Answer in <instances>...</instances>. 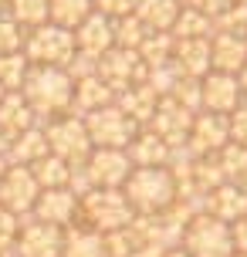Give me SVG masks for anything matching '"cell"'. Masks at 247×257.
<instances>
[{"instance_id":"obj_52","label":"cell","mask_w":247,"mask_h":257,"mask_svg":"<svg viewBox=\"0 0 247 257\" xmlns=\"http://www.w3.org/2000/svg\"><path fill=\"white\" fill-rule=\"evenodd\" d=\"M4 95H7V91H4V88H0V102H4Z\"/></svg>"},{"instance_id":"obj_24","label":"cell","mask_w":247,"mask_h":257,"mask_svg":"<svg viewBox=\"0 0 247 257\" xmlns=\"http://www.w3.org/2000/svg\"><path fill=\"white\" fill-rule=\"evenodd\" d=\"M115 105L126 112V115L132 118V122H139V125H149V118L156 115V105H159V95L149 85H132V88H126V91H118L115 95Z\"/></svg>"},{"instance_id":"obj_49","label":"cell","mask_w":247,"mask_h":257,"mask_svg":"<svg viewBox=\"0 0 247 257\" xmlns=\"http://www.w3.org/2000/svg\"><path fill=\"white\" fill-rule=\"evenodd\" d=\"M230 4H244V7H247V0H230Z\"/></svg>"},{"instance_id":"obj_9","label":"cell","mask_w":247,"mask_h":257,"mask_svg":"<svg viewBox=\"0 0 247 257\" xmlns=\"http://www.w3.org/2000/svg\"><path fill=\"white\" fill-rule=\"evenodd\" d=\"M132 169L136 166L126 149H91L88 163H85L91 186H98V190H122L126 180L132 176Z\"/></svg>"},{"instance_id":"obj_4","label":"cell","mask_w":247,"mask_h":257,"mask_svg":"<svg viewBox=\"0 0 247 257\" xmlns=\"http://www.w3.org/2000/svg\"><path fill=\"white\" fill-rule=\"evenodd\" d=\"M180 247L190 257H234V237H230V223L210 217V213H196L186 220L183 227Z\"/></svg>"},{"instance_id":"obj_23","label":"cell","mask_w":247,"mask_h":257,"mask_svg":"<svg viewBox=\"0 0 247 257\" xmlns=\"http://www.w3.org/2000/svg\"><path fill=\"white\" fill-rule=\"evenodd\" d=\"M38 125V115L31 112V105L21 91H7L4 95V102H0V128H4V136L14 139V136H21L27 128Z\"/></svg>"},{"instance_id":"obj_28","label":"cell","mask_w":247,"mask_h":257,"mask_svg":"<svg viewBox=\"0 0 247 257\" xmlns=\"http://www.w3.org/2000/svg\"><path fill=\"white\" fill-rule=\"evenodd\" d=\"M48 11H51V24L75 31L88 14H95V4L91 0H48Z\"/></svg>"},{"instance_id":"obj_11","label":"cell","mask_w":247,"mask_h":257,"mask_svg":"<svg viewBox=\"0 0 247 257\" xmlns=\"http://www.w3.org/2000/svg\"><path fill=\"white\" fill-rule=\"evenodd\" d=\"M38 196H41V186L27 166H11L4 173V180H0V206H7L11 213H17L24 220V217H31Z\"/></svg>"},{"instance_id":"obj_38","label":"cell","mask_w":247,"mask_h":257,"mask_svg":"<svg viewBox=\"0 0 247 257\" xmlns=\"http://www.w3.org/2000/svg\"><path fill=\"white\" fill-rule=\"evenodd\" d=\"M136 247H139V237L132 230V223L122 227V230H115V233H105V250H108V257H132Z\"/></svg>"},{"instance_id":"obj_54","label":"cell","mask_w":247,"mask_h":257,"mask_svg":"<svg viewBox=\"0 0 247 257\" xmlns=\"http://www.w3.org/2000/svg\"><path fill=\"white\" fill-rule=\"evenodd\" d=\"M244 41H247V34H244Z\"/></svg>"},{"instance_id":"obj_42","label":"cell","mask_w":247,"mask_h":257,"mask_svg":"<svg viewBox=\"0 0 247 257\" xmlns=\"http://www.w3.org/2000/svg\"><path fill=\"white\" fill-rule=\"evenodd\" d=\"M183 7H190V11H200V14H207V17H220L227 7H230V0H183Z\"/></svg>"},{"instance_id":"obj_21","label":"cell","mask_w":247,"mask_h":257,"mask_svg":"<svg viewBox=\"0 0 247 257\" xmlns=\"http://www.w3.org/2000/svg\"><path fill=\"white\" fill-rule=\"evenodd\" d=\"M126 153H129V159H132V166H136V169H153V166H166L173 149L159 139L153 128H139V136L129 142Z\"/></svg>"},{"instance_id":"obj_3","label":"cell","mask_w":247,"mask_h":257,"mask_svg":"<svg viewBox=\"0 0 247 257\" xmlns=\"http://www.w3.org/2000/svg\"><path fill=\"white\" fill-rule=\"evenodd\" d=\"M132 220H136V210H132V203L126 200L122 190H98V186H95L91 193L81 196L78 223H85L91 230L115 233V230H122V227H129Z\"/></svg>"},{"instance_id":"obj_8","label":"cell","mask_w":247,"mask_h":257,"mask_svg":"<svg viewBox=\"0 0 247 257\" xmlns=\"http://www.w3.org/2000/svg\"><path fill=\"white\" fill-rule=\"evenodd\" d=\"M95 75L102 78L108 88L115 91H126L132 85H143L146 75H149V68L143 64L139 51H126V48H108V51L98 58L95 64Z\"/></svg>"},{"instance_id":"obj_29","label":"cell","mask_w":247,"mask_h":257,"mask_svg":"<svg viewBox=\"0 0 247 257\" xmlns=\"http://www.w3.org/2000/svg\"><path fill=\"white\" fill-rule=\"evenodd\" d=\"M4 11L11 14L24 31H34V27L48 24L51 21V11H48V0H7Z\"/></svg>"},{"instance_id":"obj_16","label":"cell","mask_w":247,"mask_h":257,"mask_svg":"<svg viewBox=\"0 0 247 257\" xmlns=\"http://www.w3.org/2000/svg\"><path fill=\"white\" fill-rule=\"evenodd\" d=\"M75 48H78L81 54H88V58H102L108 48H115V27H112V21L105 17V14H88L85 21H81L75 31Z\"/></svg>"},{"instance_id":"obj_37","label":"cell","mask_w":247,"mask_h":257,"mask_svg":"<svg viewBox=\"0 0 247 257\" xmlns=\"http://www.w3.org/2000/svg\"><path fill=\"white\" fill-rule=\"evenodd\" d=\"M213 27H217V34H240V38H244L247 34V7L244 4H230V7L213 21Z\"/></svg>"},{"instance_id":"obj_46","label":"cell","mask_w":247,"mask_h":257,"mask_svg":"<svg viewBox=\"0 0 247 257\" xmlns=\"http://www.w3.org/2000/svg\"><path fill=\"white\" fill-rule=\"evenodd\" d=\"M7 149H11V139H7L4 128H0V156H7Z\"/></svg>"},{"instance_id":"obj_5","label":"cell","mask_w":247,"mask_h":257,"mask_svg":"<svg viewBox=\"0 0 247 257\" xmlns=\"http://www.w3.org/2000/svg\"><path fill=\"white\" fill-rule=\"evenodd\" d=\"M24 54H27V61L38 64V68H68L71 58L78 54V48H75V34L71 31L48 21V24L27 31Z\"/></svg>"},{"instance_id":"obj_22","label":"cell","mask_w":247,"mask_h":257,"mask_svg":"<svg viewBox=\"0 0 247 257\" xmlns=\"http://www.w3.org/2000/svg\"><path fill=\"white\" fill-rule=\"evenodd\" d=\"M183 11V0H136V17L146 24V31L173 34V24Z\"/></svg>"},{"instance_id":"obj_51","label":"cell","mask_w":247,"mask_h":257,"mask_svg":"<svg viewBox=\"0 0 247 257\" xmlns=\"http://www.w3.org/2000/svg\"><path fill=\"white\" fill-rule=\"evenodd\" d=\"M4 7H7V0H0V11H4Z\"/></svg>"},{"instance_id":"obj_44","label":"cell","mask_w":247,"mask_h":257,"mask_svg":"<svg viewBox=\"0 0 247 257\" xmlns=\"http://www.w3.org/2000/svg\"><path fill=\"white\" fill-rule=\"evenodd\" d=\"M132 257H163V250L159 247H149V244H139L132 250Z\"/></svg>"},{"instance_id":"obj_40","label":"cell","mask_w":247,"mask_h":257,"mask_svg":"<svg viewBox=\"0 0 247 257\" xmlns=\"http://www.w3.org/2000/svg\"><path fill=\"white\" fill-rule=\"evenodd\" d=\"M95 4V11L105 14L108 21H118V17H129L136 11V0H91Z\"/></svg>"},{"instance_id":"obj_32","label":"cell","mask_w":247,"mask_h":257,"mask_svg":"<svg viewBox=\"0 0 247 257\" xmlns=\"http://www.w3.org/2000/svg\"><path fill=\"white\" fill-rule=\"evenodd\" d=\"M27 71H31V61H27L24 51L0 54V88L4 91H21Z\"/></svg>"},{"instance_id":"obj_17","label":"cell","mask_w":247,"mask_h":257,"mask_svg":"<svg viewBox=\"0 0 247 257\" xmlns=\"http://www.w3.org/2000/svg\"><path fill=\"white\" fill-rule=\"evenodd\" d=\"M203 213L223 220V223H237L240 217H247V186L220 183L217 190H210L203 196Z\"/></svg>"},{"instance_id":"obj_20","label":"cell","mask_w":247,"mask_h":257,"mask_svg":"<svg viewBox=\"0 0 247 257\" xmlns=\"http://www.w3.org/2000/svg\"><path fill=\"white\" fill-rule=\"evenodd\" d=\"M115 102V91L105 85L98 75H88L81 78V81H75V95H71V115H91V112H98V108H105V105Z\"/></svg>"},{"instance_id":"obj_55","label":"cell","mask_w":247,"mask_h":257,"mask_svg":"<svg viewBox=\"0 0 247 257\" xmlns=\"http://www.w3.org/2000/svg\"><path fill=\"white\" fill-rule=\"evenodd\" d=\"M0 257H4V254H0Z\"/></svg>"},{"instance_id":"obj_47","label":"cell","mask_w":247,"mask_h":257,"mask_svg":"<svg viewBox=\"0 0 247 257\" xmlns=\"http://www.w3.org/2000/svg\"><path fill=\"white\" fill-rule=\"evenodd\" d=\"M7 169H11V159H7V156H0V180H4V173H7Z\"/></svg>"},{"instance_id":"obj_53","label":"cell","mask_w":247,"mask_h":257,"mask_svg":"<svg viewBox=\"0 0 247 257\" xmlns=\"http://www.w3.org/2000/svg\"><path fill=\"white\" fill-rule=\"evenodd\" d=\"M234 257H247V254H234Z\"/></svg>"},{"instance_id":"obj_12","label":"cell","mask_w":247,"mask_h":257,"mask_svg":"<svg viewBox=\"0 0 247 257\" xmlns=\"http://www.w3.org/2000/svg\"><path fill=\"white\" fill-rule=\"evenodd\" d=\"M31 217L41 220V223H51V227L68 230V227H75L78 217H81V200L68 190V186L65 190H41Z\"/></svg>"},{"instance_id":"obj_30","label":"cell","mask_w":247,"mask_h":257,"mask_svg":"<svg viewBox=\"0 0 247 257\" xmlns=\"http://www.w3.org/2000/svg\"><path fill=\"white\" fill-rule=\"evenodd\" d=\"M217 34V27H213V17L200 11H190V7H183L180 17H176V24H173V38L183 41V38H213Z\"/></svg>"},{"instance_id":"obj_50","label":"cell","mask_w":247,"mask_h":257,"mask_svg":"<svg viewBox=\"0 0 247 257\" xmlns=\"http://www.w3.org/2000/svg\"><path fill=\"white\" fill-rule=\"evenodd\" d=\"M4 257H17V254H14V250H7V254H4Z\"/></svg>"},{"instance_id":"obj_6","label":"cell","mask_w":247,"mask_h":257,"mask_svg":"<svg viewBox=\"0 0 247 257\" xmlns=\"http://www.w3.org/2000/svg\"><path fill=\"white\" fill-rule=\"evenodd\" d=\"M44 136H48V149H51L58 159H65L68 166H85L91 156V139H88V128H85V118L81 115H61L51 118L44 125Z\"/></svg>"},{"instance_id":"obj_36","label":"cell","mask_w":247,"mask_h":257,"mask_svg":"<svg viewBox=\"0 0 247 257\" xmlns=\"http://www.w3.org/2000/svg\"><path fill=\"white\" fill-rule=\"evenodd\" d=\"M24 38L27 31L17 21H14L7 11H0V54H11V51H24Z\"/></svg>"},{"instance_id":"obj_10","label":"cell","mask_w":247,"mask_h":257,"mask_svg":"<svg viewBox=\"0 0 247 257\" xmlns=\"http://www.w3.org/2000/svg\"><path fill=\"white\" fill-rule=\"evenodd\" d=\"M61 247H65V230L61 227L41 223L34 217L21 220V233L14 240L17 257H61Z\"/></svg>"},{"instance_id":"obj_35","label":"cell","mask_w":247,"mask_h":257,"mask_svg":"<svg viewBox=\"0 0 247 257\" xmlns=\"http://www.w3.org/2000/svg\"><path fill=\"white\" fill-rule=\"evenodd\" d=\"M169 98H173V102H180L183 108H186V112H193V115H200V112H203V95H200V78H180Z\"/></svg>"},{"instance_id":"obj_7","label":"cell","mask_w":247,"mask_h":257,"mask_svg":"<svg viewBox=\"0 0 247 257\" xmlns=\"http://www.w3.org/2000/svg\"><path fill=\"white\" fill-rule=\"evenodd\" d=\"M85 128L95 149H129V142L139 136V122H132L115 102L85 115Z\"/></svg>"},{"instance_id":"obj_48","label":"cell","mask_w":247,"mask_h":257,"mask_svg":"<svg viewBox=\"0 0 247 257\" xmlns=\"http://www.w3.org/2000/svg\"><path fill=\"white\" fill-rule=\"evenodd\" d=\"M163 257H190V254H186L183 247H176V250H166V254H163Z\"/></svg>"},{"instance_id":"obj_25","label":"cell","mask_w":247,"mask_h":257,"mask_svg":"<svg viewBox=\"0 0 247 257\" xmlns=\"http://www.w3.org/2000/svg\"><path fill=\"white\" fill-rule=\"evenodd\" d=\"M51 153L48 149V136H44V125H34L21 132V136H14L11 139V149H7V159H11V166H34L38 159Z\"/></svg>"},{"instance_id":"obj_2","label":"cell","mask_w":247,"mask_h":257,"mask_svg":"<svg viewBox=\"0 0 247 257\" xmlns=\"http://www.w3.org/2000/svg\"><path fill=\"white\" fill-rule=\"evenodd\" d=\"M126 200L132 203L136 217L139 213H166L176 203V176L166 166L153 169H132V176L122 186Z\"/></svg>"},{"instance_id":"obj_14","label":"cell","mask_w":247,"mask_h":257,"mask_svg":"<svg viewBox=\"0 0 247 257\" xmlns=\"http://www.w3.org/2000/svg\"><path fill=\"white\" fill-rule=\"evenodd\" d=\"M227 142H230V122H227V115H217V112H200V115H193L186 146L196 156H217Z\"/></svg>"},{"instance_id":"obj_33","label":"cell","mask_w":247,"mask_h":257,"mask_svg":"<svg viewBox=\"0 0 247 257\" xmlns=\"http://www.w3.org/2000/svg\"><path fill=\"white\" fill-rule=\"evenodd\" d=\"M173 44H176L173 34H156V31H149L146 41H143V48H139V58H143L146 68L166 64V61H173Z\"/></svg>"},{"instance_id":"obj_39","label":"cell","mask_w":247,"mask_h":257,"mask_svg":"<svg viewBox=\"0 0 247 257\" xmlns=\"http://www.w3.org/2000/svg\"><path fill=\"white\" fill-rule=\"evenodd\" d=\"M17 233H21V217H17V213H11L7 206H0V254L14 250Z\"/></svg>"},{"instance_id":"obj_41","label":"cell","mask_w":247,"mask_h":257,"mask_svg":"<svg viewBox=\"0 0 247 257\" xmlns=\"http://www.w3.org/2000/svg\"><path fill=\"white\" fill-rule=\"evenodd\" d=\"M227 122H230V142H237V146L247 149V98L234 115H227Z\"/></svg>"},{"instance_id":"obj_34","label":"cell","mask_w":247,"mask_h":257,"mask_svg":"<svg viewBox=\"0 0 247 257\" xmlns=\"http://www.w3.org/2000/svg\"><path fill=\"white\" fill-rule=\"evenodd\" d=\"M112 27H115V48H126V51H139L146 41V24L136 17V14H129V17H118V21H112Z\"/></svg>"},{"instance_id":"obj_26","label":"cell","mask_w":247,"mask_h":257,"mask_svg":"<svg viewBox=\"0 0 247 257\" xmlns=\"http://www.w3.org/2000/svg\"><path fill=\"white\" fill-rule=\"evenodd\" d=\"M61 257H108V250H105V233L91 230V227H85V223L68 227Z\"/></svg>"},{"instance_id":"obj_31","label":"cell","mask_w":247,"mask_h":257,"mask_svg":"<svg viewBox=\"0 0 247 257\" xmlns=\"http://www.w3.org/2000/svg\"><path fill=\"white\" fill-rule=\"evenodd\" d=\"M217 163H220V173L227 183H240L247 186V149L237 146V142H227L220 153H217Z\"/></svg>"},{"instance_id":"obj_18","label":"cell","mask_w":247,"mask_h":257,"mask_svg":"<svg viewBox=\"0 0 247 257\" xmlns=\"http://www.w3.org/2000/svg\"><path fill=\"white\" fill-rule=\"evenodd\" d=\"M173 64L183 78H207L213 71L210 61V38H183L173 44Z\"/></svg>"},{"instance_id":"obj_13","label":"cell","mask_w":247,"mask_h":257,"mask_svg":"<svg viewBox=\"0 0 247 257\" xmlns=\"http://www.w3.org/2000/svg\"><path fill=\"white\" fill-rule=\"evenodd\" d=\"M200 95H203V112H217V115H234L244 105L237 75H223V71H210L207 78H200Z\"/></svg>"},{"instance_id":"obj_15","label":"cell","mask_w":247,"mask_h":257,"mask_svg":"<svg viewBox=\"0 0 247 257\" xmlns=\"http://www.w3.org/2000/svg\"><path fill=\"white\" fill-rule=\"evenodd\" d=\"M190 125H193V112H186V108H183L180 102H173V98H159L156 115L149 118L146 128H153L169 149H176V146H186Z\"/></svg>"},{"instance_id":"obj_19","label":"cell","mask_w":247,"mask_h":257,"mask_svg":"<svg viewBox=\"0 0 247 257\" xmlns=\"http://www.w3.org/2000/svg\"><path fill=\"white\" fill-rule=\"evenodd\" d=\"M210 61H213V71L237 75L247 64V41L240 34H213L210 38Z\"/></svg>"},{"instance_id":"obj_1","label":"cell","mask_w":247,"mask_h":257,"mask_svg":"<svg viewBox=\"0 0 247 257\" xmlns=\"http://www.w3.org/2000/svg\"><path fill=\"white\" fill-rule=\"evenodd\" d=\"M21 95L27 98L31 112L38 115V125H48L51 118H61L71 112V95H75V81L65 68H38L31 64Z\"/></svg>"},{"instance_id":"obj_27","label":"cell","mask_w":247,"mask_h":257,"mask_svg":"<svg viewBox=\"0 0 247 257\" xmlns=\"http://www.w3.org/2000/svg\"><path fill=\"white\" fill-rule=\"evenodd\" d=\"M27 169L34 173L41 190H65L68 183H71V166H68L65 159H58L54 153H48L44 159H38L34 166H27Z\"/></svg>"},{"instance_id":"obj_45","label":"cell","mask_w":247,"mask_h":257,"mask_svg":"<svg viewBox=\"0 0 247 257\" xmlns=\"http://www.w3.org/2000/svg\"><path fill=\"white\" fill-rule=\"evenodd\" d=\"M237 85H240V91H244V98H247V64L237 71Z\"/></svg>"},{"instance_id":"obj_43","label":"cell","mask_w":247,"mask_h":257,"mask_svg":"<svg viewBox=\"0 0 247 257\" xmlns=\"http://www.w3.org/2000/svg\"><path fill=\"white\" fill-rule=\"evenodd\" d=\"M230 237H234L237 254H247V217H240L237 223H230Z\"/></svg>"}]
</instances>
